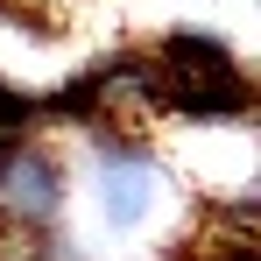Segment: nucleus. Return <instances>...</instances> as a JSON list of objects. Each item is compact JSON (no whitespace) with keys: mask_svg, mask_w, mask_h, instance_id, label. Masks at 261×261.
I'll list each match as a JSON object with an SVG mask.
<instances>
[{"mask_svg":"<svg viewBox=\"0 0 261 261\" xmlns=\"http://www.w3.org/2000/svg\"><path fill=\"white\" fill-rule=\"evenodd\" d=\"M71 205V170L49 141H14L0 148V233H57Z\"/></svg>","mask_w":261,"mask_h":261,"instance_id":"nucleus-1","label":"nucleus"}]
</instances>
